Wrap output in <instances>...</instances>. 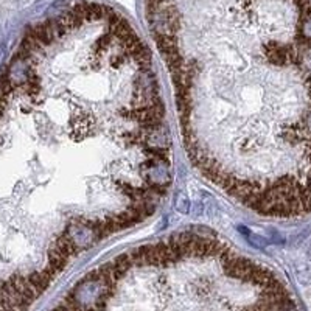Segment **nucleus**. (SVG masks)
<instances>
[{"instance_id":"obj_1","label":"nucleus","mask_w":311,"mask_h":311,"mask_svg":"<svg viewBox=\"0 0 311 311\" xmlns=\"http://www.w3.org/2000/svg\"><path fill=\"white\" fill-rule=\"evenodd\" d=\"M2 56H4V48H0V59H2Z\"/></svg>"}]
</instances>
